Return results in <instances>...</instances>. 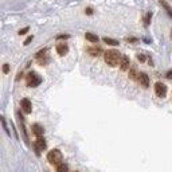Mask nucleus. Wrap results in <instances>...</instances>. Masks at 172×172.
Segmentation results:
<instances>
[{
	"label": "nucleus",
	"instance_id": "f257e3e1",
	"mask_svg": "<svg viewBox=\"0 0 172 172\" xmlns=\"http://www.w3.org/2000/svg\"><path fill=\"white\" fill-rule=\"evenodd\" d=\"M121 58H123V57H121V54L117 51V50H108L105 53V62L112 67L120 65Z\"/></svg>",
	"mask_w": 172,
	"mask_h": 172
},
{
	"label": "nucleus",
	"instance_id": "b1692460",
	"mask_svg": "<svg viewBox=\"0 0 172 172\" xmlns=\"http://www.w3.org/2000/svg\"><path fill=\"white\" fill-rule=\"evenodd\" d=\"M67 38H69V35H59L57 39H67Z\"/></svg>",
	"mask_w": 172,
	"mask_h": 172
},
{
	"label": "nucleus",
	"instance_id": "5701e85b",
	"mask_svg": "<svg viewBox=\"0 0 172 172\" xmlns=\"http://www.w3.org/2000/svg\"><path fill=\"white\" fill-rule=\"evenodd\" d=\"M31 40H32V36H28V38H27V40H26V42H24V45L27 46V45H28L30 42H31Z\"/></svg>",
	"mask_w": 172,
	"mask_h": 172
},
{
	"label": "nucleus",
	"instance_id": "4be33fe9",
	"mask_svg": "<svg viewBox=\"0 0 172 172\" xmlns=\"http://www.w3.org/2000/svg\"><path fill=\"white\" fill-rule=\"evenodd\" d=\"M166 77L168 79H172V70H170V71H168L167 74H166Z\"/></svg>",
	"mask_w": 172,
	"mask_h": 172
},
{
	"label": "nucleus",
	"instance_id": "412c9836",
	"mask_svg": "<svg viewBox=\"0 0 172 172\" xmlns=\"http://www.w3.org/2000/svg\"><path fill=\"white\" fill-rule=\"evenodd\" d=\"M28 31V27H26V28H23V30H20L19 31V35H24V34Z\"/></svg>",
	"mask_w": 172,
	"mask_h": 172
},
{
	"label": "nucleus",
	"instance_id": "39448f33",
	"mask_svg": "<svg viewBox=\"0 0 172 172\" xmlns=\"http://www.w3.org/2000/svg\"><path fill=\"white\" fill-rule=\"evenodd\" d=\"M34 148H35V152L39 155V151H45L47 148V143L43 137H38L36 141L34 143Z\"/></svg>",
	"mask_w": 172,
	"mask_h": 172
},
{
	"label": "nucleus",
	"instance_id": "a878e982",
	"mask_svg": "<svg viewBox=\"0 0 172 172\" xmlns=\"http://www.w3.org/2000/svg\"><path fill=\"white\" fill-rule=\"evenodd\" d=\"M75 172H79V171H75Z\"/></svg>",
	"mask_w": 172,
	"mask_h": 172
},
{
	"label": "nucleus",
	"instance_id": "7ed1b4c3",
	"mask_svg": "<svg viewBox=\"0 0 172 172\" xmlns=\"http://www.w3.org/2000/svg\"><path fill=\"white\" fill-rule=\"evenodd\" d=\"M40 82H42V79H40V77L36 73L31 71L27 75V86L28 87H36L40 85Z\"/></svg>",
	"mask_w": 172,
	"mask_h": 172
},
{
	"label": "nucleus",
	"instance_id": "dca6fc26",
	"mask_svg": "<svg viewBox=\"0 0 172 172\" xmlns=\"http://www.w3.org/2000/svg\"><path fill=\"white\" fill-rule=\"evenodd\" d=\"M2 124H3V129H4V130H5V133L9 136V134H11V133H9L8 128H7V124H5V119H4V117H2Z\"/></svg>",
	"mask_w": 172,
	"mask_h": 172
},
{
	"label": "nucleus",
	"instance_id": "9d476101",
	"mask_svg": "<svg viewBox=\"0 0 172 172\" xmlns=\"http://www.w3.org/2000/svg\"><path fill=\"white\" fill-rule=\"evenodd\" d=\"M32 133L38 137H42V134L45 133V129H43V126L39 125V124H34L32 125Z\"/></svg>",
	"mask_w": 172,
	"mask_h": 172
},
{
	"label": "nucleus",
	"instance_id": "423d86ee",
	"mask_svg": "<svg viewBox=\"0 0 172 172\" xmlns=\"http://www.w3.org/2000/svg\"><path fill=\"white\" fill-rule=\"evenodd\" d=\"M20 106H22V110L27 114H30L32 112V104L31 101H30L28 98H23L22 101H20Z\"/></svg>",
	"mask_w": 172,
	"mask_h": 172
},
{
	"label": "nucleus",
	"instance_id": "2eb2a0df",
	"mask_svg": "<svg viewBox=\"0 0 172 172\" xmlns=\"http://www.w3.org/2000/svg\"><path fill=\"white\" fill-rule=\"evenodd\" d=\"M104 42H105L106 45H110V46H117L119 45V40H114L112 38H104Z\"/></svg>",
	"mask_w": 172,
	"mask_h": 172
},
{
	"label": "nucleus",
	"instance_id": "6e6552de",
	"mask_svg": "<svg viewBox=\"0 0 172 172\" xmlns=\"http://www.w3.org/2000/svg\"><path fill=\"white\" fill-rule=\"evenodd\" d=\"M139 82L143 87H149V77L145 73H140L139 74Z\"/></svg>",
	"mask_w": 172,
	"mask_h": 172
},
{
	"label": "nucleus",
	"instance_id": "ddd939ff",
	"mask_svg": "<svg viewBox=\"0 0 172 172\" xmlns=\"http://www.w3.org/2000/svg\"><path fill=\"white\" fill-rule=\"evenodd\" d=\"M69 171V166L65 163H60L59 166H57V172H67Z\"/></svg>",
	"mask_w": 172,
	"mask_h": 172
},
{
	"label": "nucleus",
	"instance_id": "9b49d317",
	"mask_svg": "<svg viewBox=\"0 0 172 172\" xmlns=\"http://www.w3.org/2000/svg\"><path fill=\"white\" fill-rule=\"evenodd\" d=\"M87 53L93 57H98V55H101L102 50H101L100 47H90V49H87Z\"/></svg>",
	"mask_w": 172,
	"mask_h": 172
},
{
	"label": "nucleus",
	"instance_id": "4468645a",
	"mask_svg": "<svg viewBox=\"0 0 172 172\" xmlns=\"http://www.w3.org/2000/svg\"><path fill=\"white\" fill-rule=\"evenodd\" d=\"M129 78L130 79H133V81H139V74H137V71H136V69H130L129 70Z\"/></svg>",
	"mask_w": 172,
	"mask_h": 172
},
{
	"label": "nucleus",
	"instance_id": "f3484780",
	"mask_svg": "<svg viewBox=\"0 0 172 172\" xmlns=\"http://www.w3.org/2000/svg\"><path fill=\"white\" fill-rule=\"evenodd\" d=\"M161 5H164V7H166V9H167L168 15H170V16H172V9L170 8V5H168V4H167L166 2H161Z\"/></svg>",
	"mask_w": 172,
	"mask_h": 172
},
{
	"label": "nucleus",
	"instance_id": "a211bd4d",
	"mask_svg": "<svg viewBox=\"0 0 172 172\" xmlns=\"http://www.w3.org/2000/svg\"><path fill=\"white\" fill-rule=\"evenodd\" d=\"M151 16H152V13H151V12H148V13H147V16H145V19H144V22H145V23H144V24H145V26H148V24H149Z\"/></svg>",
	"mask_w": 172,
	"mask_h": 172
},
{
	"label": "nucleus",
	"instance_id": "aec40b11",
	"mask_svg": "<svg viewBox=\"0 0 172 172\" xmlns=\"http://www.w3.org/2000/svg\"><path fill=\"white\" fill-rule=\"evenodd\" d=\"M137 59H139L140 62H145V57H144L143 54H139V55H137Z\"/></svg>",
	"mask_w": 172,
	"mask_h": 172
},
{
	"label": "nucleus",
	"instance_id": "1a4fd4ad",
	"mask_svg": "<svg viewBox=\"0 0 172 172\" xmlns=\"http://www.w3.org/2000/svg\"><path fill=\"white\" fill-rule=\"evenodd\" d=\"M129 65H130L129 58H128L126 55H124L123 58H121V62H120V69L123 70V71H126V70H129Z\"/></svg>",
	"mask_w": 172,
	"mask_h": 172
},
{
	"label": "nucleus",
	"instance_id": "f8f14e48",
	"mask_svg": "<svg viewBox=\"0 0 172 172\" xmlns=\"http://www.w3.org/2000/svg\"><path fill=\"white\" fill-rule=\"evenodd\" d=\"M85 39L89 40V42H92V43H97L100 38L97 35H94V34H92V32H86L85 34Z\"/></svg>",
	"mask_w": 172,
	"mask_h": 172
},
{
	"label": "nucleus",
	"instance_id": "393cba45",
	"mask_svg": "<svg viewBox=\"0 0 172 172\" xmlns=\"http://www.w3.org/2000/svg\"><path fill=\"white\" fill-rule=\"evenodd\" d=\"M86 12L90 15V13H92V8H87V9H86Z\"/></svg>",
	"mask_w": 172,
	"mask_h": 172
},
{
	"label": "nucleus",
	"instance_id": "6ab92c4d",
	"mask_svg": "<svg viewBox=\"0 0 172 172\" xmlns=\"http://www.w3.org/2000/svg\"><path fill=\"white\" fill-rule=\"evenodd\" d=\"M3 71H4L5 74H7V73H9V65H8V63H5V65L3 66Z\"/></svg>",
	"mask_w": 172,
	"mask_h": 172
},
{
	"label": "nucleus",
	"instance_id": "0eeeda50",
	"mask_svg": "<svg viewBox=\"0 0 172 172\" xmlns=\"http://www.w3.org/2000/svg\"><path fill=\"white\" fill-rule=\"evenodd\" d=\"M55 50H57V53L59 54L60 57H63V55H66L67 51H69V46L66 45V43H58L55 47Z\"/></svg>",
	"mask_w": 172,
	"mask_h": 172
},
{
	"label": "nucleus",
	"instance_id": "f03ea898",
	"mask_svg": "<svg viewBox=\"0 0 172 172\" xmlns=\"http://www.w3.org/2000/svg\"><path fill=\"white\" fill-rule=\"evenodd\" d=\"M62 152L59 149H51L49 153H47V160H49L50 164L53 166H59L60 161H62Z\"/></svg>",
	"mask_w": 172,
	"mask_h": 172
},
{
	"label": "nucleus",
	"instance_id": "20e7f679",
	"mask_svg": "<svg viewBox=\"0 0 172 172\" xmlns=\"http://www.w3.org/2000/svg\"><path fill=\"white\" fill-rule=\"evenodd\" d=\"M155 93H156L157 97L160 98H164L167 94V86L164 85L163 82H156L155 83Z\"/></svg>",
	"mask_w": 172,
	"mask_h": 172
}]
</instances>
